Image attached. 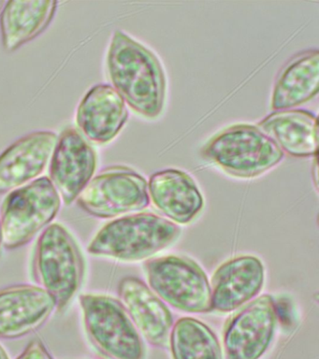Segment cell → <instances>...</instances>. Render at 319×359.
<instances>
[{"label": "cell", "mask_w": 319, "mask_h": 359, "mask_svg": "<svg viewBox=\"0 0 319 359\" xmlns=\"http://www.w3.org/2000/svg\"><path fill=\"white\" fill-rule=\"evenodd\" d=\"M128 118L121 95L110 84H97L80 101L76 112L78 130L96 145L113 142Z\"/></svg>", "instance_id": "4fadbf2b"}, {"label": "cell", "mask_w": 319, "mask_h": 359, "mask_svg": "<svg viewBox=\"0 0 319 359\" xmlns=\"http://www.w3.org/2000/svg\"><path fill=\"white\" fill-rule=\"evenodd\" d=\"M55 310L52 297L40 286L18 285L0 290V339L29 335L46 324Z\"/></svg>", "instance_id": "8fae6325"}, {"label": "cell", "mask_w": 319, "mask_h": 359, "mask_svg": "<svg viewBox=\"0 0 319 359\" xmlns=\"http://www.w3.org/2000/svg\"><path fill=\"white\" fill-rule=\"evenodd\" d=\"M201 156L229 175L251 179L276 167L285 154L259 126L238 123L212 137Z\"/></svg>", "instance_id": "277c9868"}, {"label": "cell", "mask_w": 319, "mask_h": 359, "mask_svg": "<svg viewBox=\"0 0 319 359\" xmlns=\"http://www.w3.org/2000/svg\"><path fill=\"white\" fill-rule=\"evenodd\" d=\"M144 271L154 293L173 308L189 313L212 311L211 285L194 260L182 255L153 258Z\"/></svg>", "instance_id": "52a82bcc"}, {"label": "cell", "mask_w": 319, "mask_h": 359, "mask_svg": "<svg viewBox=\"0 0 319 359\" xmlns=\"http://www.w3.org/2000/svg\"><path fill=\"white\" fill-rule=\"evenodd\" d=\"M0 359H9L6 351L4 350V348L2 347L1 345H0Z\"/></svg>", "instance_id": "7402d4cb"}, {"label": "cell", "mask_w": 319, "mask_h": 359, "mask_svg": "<svg viewBox=\"0 0 319 359\" xmlns=\"http://www.w3.org/2000/svg\"><path fill=\"white\" fill-rule=\"evenodd\" d=\"M318 50H307L293 56L280 70L271 94L273 111L296 108L318 94Z\"/></svg>", "instance_id": "e0dca14e"}, {"label": "cell", "mask_w": 319, "mask_h": 359, "mask_svg": "<svg viewBox=\"0 0 319 359\" xmlns=\"http://www.w3.org/2000/svg\"><path fill=\"white\" fill-rule=\"evenodd\" d=\"M259 128L293 157L315 156L318 145V118L306 109L276 111L263 118Z\"/></svg>", "instance_id": "ac0fdd59"}, {"label": "cell", "mask_w": 319, "mask_h": 359, "mask_svg": "<svg viewBox=\"0 0 319 359\" xmlns=\"http://www.w3.org/2000/svg\"><path fill=\"white\" fill-rule=\"evenodd\" d=\"M49 163L50 181L69 206L93 178L97 154L77 128H67L58 136Z\"/></svg>", "instance_id": "9c48e42d"}, {"label": "cell", "mask_w": 319, "mask_h": 359, "mask_svg": "<svg viewBox=\"0 0 319 359\" xmlns=\"http://www.w3.org/2000/svg\"><path fill=\"white\" fill-rule=\"evenodd\" d=\"M106 67L111 86L136 114L149 119L162 114L166 77L152 50L117 29L111 36Z\"/></svg>", "instance_id": "6da1fadb"}, {"label": "cell", "mask_w": 319, "mask_h": 359, "mask_svg": "<svg viewBox=\"0 0 319 359\" xmlns=\"http://www.w3.org/2000/svg\"><path fill=\"white\" fill-rule=\"evenodd\" d=\"M16 359H54L41 339H33Z\"/></svg>", "instance_id": "44dd1931"}, {"label": "cell", "mask_w": 319, "mask_h": 359, "mask_svg": "<svg viewBox=\"0 0 319 359\" xmlns=\"http://www.w3.org/2000/svg\"><path fill=\"white\" fill-rule=\"evenodd\" d=\"M61 198L49 177H41L11 191L0 212L2 243L5 248H20L57 217Z\"/></svg>", "instance_id": "5b68a950"}, {"label": "cell", "mask_w": 319, "mask_h": 359, "mask_svg": "<svg viewBox=\"0 0 319 359\" xmlns=\"http://www.w3.org/2000/svg\"><path fill=\"white\" fill-rule=\"evenodd\" d=\"M277 311L273 297H257L235 314L225 327L226 359H259L273 341Z\"/></svg>", "instance_id": "30bf717a"}, {"label": "cell", "mask_w": 319, "mask_h": 359, "mask_svg": "<svg viewBox=\"0 0 319 359\" xmlns=\"http://www.w3.org/2000/svg\"><path fill=\"white\" fill-rule=\"evenodd\" d=\"M265 269L252 255L232 258L222 264L212 279V310L231 313L254 299L262 290Z\"/></svg>", "instance_id": "5bb4252c"}, {"label": "cell", "mask_w": 319, "mask_h": 359, "mask_svg": "<svg viewBox=\"0 0 319 359\" xmlns=\"http://www.w3.org/2000/svg\"><path fill=\"white\" fill-rule=\"evenodd\" d=\"M148 193L154 205L175 224L191 223L204 207L203 196L194 180L175 168L154 173Z\"/></svg>", "instance_id": "2e32d148"}, {"label": "cell", "mask_w": 319, "mask_h": 359, "mask_svg": "<svg viewBox=\"0 0 319 359\" xmlns=\"http://www.w3.org/2000/svg\"><path fill=\"white\" fill-rule=\"evenodd\" d=\"M57 1H8L0 13L2 46L7 53L20 49L41 35L57 11Z\"/></svg>", "instance_id": "d6986e66"}, {"label": "cell", "mask_w": 319, "mask_h": 359, "mask_svg": "<svg viewBox=\"0 0 319 359\" xmlns=\"http://www.w3.org/2000/svg\"><path fill=\"white\" fill-rule=\"evenodd\" d=\"M181 230L169 219L153 212L125 215L109 222L88 245L94 257L135 262L172 245Z\"/></svg>", "instance_id": "3957f363"}, {"label": "cell", "mask_w": 319, "mask_h": 359, "mask_svg": "<svg viewBox=\"0 0 319 359\" xmlns=\"http://www.w3.org/2000/svg\"><path fill=\"white\" fill-rule=\"evenodd\" d=\"M83 325L92 345L109 359H144L145 347L122 303L100 294L79 297Z\"/></svg>", "instance_id": "8992f818"}, {"label": "cell", "mask_w": 319, "mask_h": 359, "mask_svg": "<svg viewBox=\"0 0 319 359\" xmlns=\"http://www.w3.org/2000/svg\"><path fill=\"white\" fill-rule=\"evenodd\" d=\"M57 137L52 130L34 131L5 149L0 154V194L38 179L49 164Z\"/></svg>", "instance_id": "7c38bea8"}, {"label": "cell", "mask_w": 319, "mask_h": 359, "mask_svg": "<svg viewBox=\"0 0 319 359\" xmlns=\"http://www.w3.org/2000/svg\"><path fill=\"white\" fill-rule=\"evenodd\" d=\"M78 206L96 218L119 217L149 206L147 180L133 168L111 165L100 171L76 199Z\"/></svg>", "instance_id": "ba28073f"}, {"label": "cell", "mask_w": 319, "mask_h": 359, "mask_svg": "<svg viewBox=\"0 0 319 359\" xmlns=\"http://www.w3.org/2000/svg\"><path fill=\"white\" fill-rule=\"evenodd\" d=\"M118 294L139 333L153 346L166 348L173 318L165 303L142 280L134 276L120 280Z\"/></svg>", "instance_id": "9a60e30c"}, {"label": "cell", "mask_w": 319, "mask_h": 359, "mask_svg": "<svg viewBox=\"0 0 319 359\" xmlns=\"http://www.w3.org/2000/svg\"><path fill=\"white\" fill-rule=\"evenodd\" d=\"M32 277L62 313L71 305L85 276V261L72 233L54 223L41 232L33 252Z\"/></svg>", "instance_id": "7a4b0ae2"}, {"label": "cell", "mask_w": 319, "mask_h": 359, "mask_svg": "<svg viewBox=\"0 0 319 359\" xmlns=\"http://www.w3.org/2000/svg\"><path fill=\"white\" fill-rule=\"evenodd\" d=\"M2 246H4V243H2L1 224H0V252H1Z\"/></svg>", "instance_id": "603a6c76"}, {"label": "cell", "mask_w": 319, "mask_h": 359, "mask_svg": "<svg viewBox=\"0 0 319 359\" xmlns=\"http://www.w3.org/2000/svg\"><path fill=\"white\" fill-rule=\"evenodd\" d=\"M173 359H223L222 349L214 331L192 317L179 319L170 336Z\"/></svg>", "instance_id": "ffe728a7"}]
</instances>
